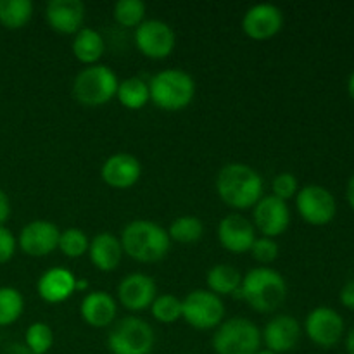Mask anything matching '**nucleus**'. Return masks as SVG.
Returning <instances> with one entry per match:
<instances>
[{
    "label": "nucleus",
    "instance_id": "f704fd0d",
    "mask_svg": "<svg viewBox=\"0 0 354 354\" xmlns=\"http://www.w3.org/2000/svg\"><path fill=\"white\" fill-rule=\"evenodd\" d=\"M17 248V239L14 237L12 232L3 225L0 227V265L10 261L16 254Z\"/></svg>",
    "mask_w": 354,
    "mask_h": 354
},
{
    "label": "nucleus",
    "instance_id": "dca6fc26",
    "mask_svg": "<svg viewBox=\"0 0 354 354\" xmlns=\"http://www.w3.org/2000/svg\"><path fill=\"white\" fill-rule=\"evenodd\" d=\"M156 297H158V286L154 279L145 273H130L118 283V303L135 313L151 308Z\"/></svg>",
    "mask_w": 354,
    "mask_h": 354
},
{
    "label": "nucleus",
    "instance_id": "7ed1b4c3",
    "mask_svg": "<svg viewBox=\"0 0 354 354\" xmlns=\"http://www.w3.org/2000/svg\"><path fill=\"white\" fill-rule=\"evenodd\" d=\"M241 297L258 313H272L287 299V282L270 266H258L242 277Z\"/></svg>",
    "mask_w": 354,
    "mask_h": 354
},
{
    "label": "nucleus",
    "instance_id": "cd10ccee",
    "mask_svg": "<svg viewBox=\"0 0 354 354\" xmlns=\"http://www.w3.org/2000/svg\"><path fill=\"white\" fill-rule=\"evenodd\" d=\"M23 311V294L14 287H0V327H9L16 324Z\"/></svg>",
    "mask_w": 354,
    "mask_h": 354
},
{
    "label": "nucleus",
    "instance_id": "f3484780",
    "mask_svg": "<svg viewBox=\"0 0 354 354\" xmlns=\"http://www.w3.org/2000/svg\"><path fill=\"white\" fill-rule=\"evenodd\" d=\"M301 335V325L292 315H277L261 330V342L268 351L282 354L292 351L299 344Z\"/></svg>",
    "mask_w": 354,
    "mask_h": 354
},
{
    "label": "nucleus",
    "instance_id": "473e14b6",
    "mask_svg": "<svg viewBox=\"0 0 354 354\" xmlns=\"http://www.w3.org/2000/svg\"><path fill=\"white\" fill-rule=\"evenodd\" d=\"M272 190L273 197L287 203L289 199L296 197V194L299 192V183H297V178L292 175V173H280L273 178L272 182Z\"/></svg>",
    "mask_w": 354,
    "mask_h": 354
},
{
    "label": "nucleus",
    "instance_id": "c756f323",
    "mask_svg": "<svg viewBox=\"0 0 354 354\" xmlns=\"http://www.w3.org/2000/svg\"><path fill=\"white\" fill-rule=\"evenodd\" d=\"M24 346L31 354H47L54 346V332L50 325L44 322H35L26 328Z\"/></svg>",
    "mask_w": 354,
    "mask_h": 354
},
{
    "label": "nucleus",
    "instance_id": "f257e3e1",
    "mask_svg": "<svg viewBox=\"0 0 354 354\" xmlns=\"http://www.w3.org/2000/svg\"><path fill=\"white\" fill-rule=\"evenodd\" d=\"M216 192L232 209H249L263 197V178L245 162H228L216 175Z\"/></svg>",
    "mask_w": 354,
    "mask_h": 354
},
{
    "label": "nucleus",
    "instance_id": "5701e85b",
    "mask_svg": "<svg viewBox=\"0 0 354 354\" xmlns=\"http://www.w3.org/2000/svg\"><path fill=\"white\" fill-rule=\"evenodd\" d=\"M73 55L82 64L93 66L100 61L106 52V40L93 28H82L73 38Z\"/></svg>",
    "mask_w": 354,
    "mask_h": 354
},
{
    "label": "nucleus",
    "instance_id": "9d476101",
    "mask_svg": "<svg viewBox=\"0 0 354 354\" xmlns=\"http://www.w3.org/2000/svg\"><path fill=\"white\" fill-rule=\"evenodd\" d=\"M135 45L145 57L161 61L175 50L176 35L165 21L145 19L140 26L135 28Z\"/></svg>",
    "mask_w": 354,
    "mask_h": 354
},
{
    "label": "nucleus",
    "instance_id": "7c9ffc66",
    "mask_svg": "<svg viewBox=\"0 0 354 354\" xmlns=\"http://www.w3.org/2000/svg\"><path fill=\"white\" fill-rule=\"evenodd\" d=\"M151 313L154 320L159 324L171 325L182 318V299L173 294H162L154 299L151 304Z\"/></svg>",
    "mask_w": 354,
    "mask_h": 354
},
{
    "label": "nucleus",
    "instance_id": "f8f14e48",
    "mask_svg": "<svg viewBox=\"0 0 354 354\" xmlns=\"http://www.w3.org/2000/svg\"><path fill=\"white\" fill-rule=\"evenodd\" d=\"M283 28V12L273 3H256L242 17V31L251 40L265 41L277 37Z\"/></svg>",
    "mask_w": 354,
    "mask_h": 354
},
{
    "label": "nucleus",
    "instance_id": "423d86ee",
    "mask_svg": "<svg viewBox=\"0 0 354 354\" xmlns=\"http://www.w3.org/2000/svg\"><path fill=\"white\" fill-rule=\"evenodd\" d=\"M211 344L216 354H254L261 348V330L248 318H228L214 330Z\"/></svg>",
    "mask_w": 354,
    "mask_h": 354
},
{
    "label": "nucleus",
    "instance_id": "58836bf2",
    "mask_svg": "<svg viewBox=\"0 0 354 354\" xmlns=\"http://www.w3.org/2000/svg\"><path fill=\"white\" fill-rule=\"evenodd\" d=\"M346 349H348V354H354V328L349 332L348 339H346Z\"/></svg>",
    "mask_w": 354,
    "mask_h": 354
},
{
    "label": "nucleus",
    "instance_id": "0eeeda50",
    "mask_svg": "<svg viewBox=\"0 0 354 354\" xmlns=\"http://www.w3.org/2000/svg\"><path fill=\"white\" fill-rule=\"evenodd\" d=\"M154 344V328L137 317L121 318L107 334L111 354H151Z\"/></svg>",
    "mask_w": 354,
    "mask_h": 354
},
{
    "label": "nucleus",
    "instance_id": "c85d7f7f",
    "mask_svg": "<svg viewBox=\"0 0 354 354\" xmlns=\"http://www.w3.org/2000/svg\"><path fill=\"white\" fill-rule=\"evenodd\" d=\"M147 7L142 0H120L114 3L113 16L120 26L138 28L145 21Z\"/></svg>",
    "mask_w": 354,
    "mask_h": 354
},
{
    "label": "nucleus",
    "instance_id": "393cba45",
    "mask_svg": "<svg viewBox=\"0 0 354 354\" xmlns=\"http://www.w3.org/2000/svg\"><path fill=\"white\" fill-rule=\"evenodd\" d=\"M116 99L127 109H142L151 100V95H149V82L138 78V76H130V78L121 80L120 85H118Z\"/></svg>",
    "mask_w": 354,
    "mask_h": 354
},
{
    "label": "nucleus",
    "instance_id": "a211bd4d",
    "mask_svg": "<svg viewBox=\"0 0 354 354\" xmlns=\"http://www.w3.org/2000/svg\"><path fill=\"white\" fill-rule=\"evenodd\" d=\"M142 165L135 156L128 152H116L104 161L100 168V178L113 189H130L140 180Z\"/></svg>",
    "mask_w": 354,
    "mask_h": 354
},
{
    "label": "nucleus",
    "instance_id": "412c9836",
    "mask_svg": "<svg viewBox=\"0 0 354 354\" xmlns=\"http://www.w3.org/2000/svg\"><path fill=\"white\" fill-rule=\"evenodd\" d=\"M83 322L93 328H106L114 324L118 315V301L102 290H92L80 304Z\"/></svg>",
    "mask_w": 354,
    "mask_h": 354
},
{
    "label": "nucleus",
    "instance_id": "a878e982",
    "mask_svg": "<svg viewBox=\"0 0 354 354\" xmlns=\"http://www.w3.org/2000/svg\"><path fill=\"white\" fill-rule=\"evenodd\" d=\"M33 17L31 0H0V24L7 30H21Z\"/></svg>",
    "mask_w": 354,
    "mask_h": 354
},
{
    "label": "nucleus",
    "instance_id": "aec40b11",
    "mask_svg": "<svg viewBox=\"0 0 354 354\" xmlns=\"http://www.w3.org/2000/svg\"><path fill=\"white\" fill-rule=\"evenodd\" d=\"M37 292L48 304H61L76 292V277L71 270L54 266L41 273L37 282Z\"/></svg>",
    "mask_w": 354,
    "mask_h": 354
},
{
    "label": "nucleus",
    "instance_id": "ddd939ff",
    "mask_svg": "<svg viewBox=\"0 0 354 354\" xmlns=\"http://www.w3.org/2000/svg\"><path fill=\"white\" fill-rule=\"evenodd\" d=\"M252 221L263 237H280L290 225V209L283 201L273 196H263L252 207Z\"/></svg>",
    "mask_w": 354,
    "mask_h": 354
},
{
    "label": "nucleus",
    "instance_id": "39448f33",
    "mask_svg": "<svg viewBox=\"0 0 354 354\" xmlns=\"http://www.w3.org/2000/svg\"><path fill=\"white\" fill-rule=\"evenodd\" d=\"M118 85L120 80L109 66H86L75 76L73 97L83 106H104L116 97Z\"/></svg>",
    "mask_w": 354,
    "mask_h": 354
},
{
    "label": "nucleus",
    "instance_id": "79ce46f5",
    "mask_svg": "<svg viewBox=\"0 0 354 354\" xmlns=\"http://www.w3.org/2000/svg\"><path fill=\"white\" fill-rule=\"evenodd\" d=\"M254 354H275V353L268 351V349H259V351H258V353H254Z\"/></svg>",
    "mask_w": 354,
    "mask_h": 354
},
{
    "label": "nucleus",
    "instance_id": "e433bc0d",
    "mask_svg": "<svg viewBox=\"0 0 354 354\" xmlns=\"http://www.w3.org/2000/svg\"><path fill=\"white\" fill-rule=\"evenodd\" d=\"M10 216V201L7 197V194L0 189V227L6 225V221Z\"/></svg>",
    "mask_w": 354,
    "mask_h": 354
},
{
    "label": "nucleus",
    "instance_id": "6ab92c4d",
    "mask_svg": "<svg viewBox=\"0 0 354 354\" xmlns=\"http://www.w3.org/2000/svg\"><path fill=\"white\" fill-rule=\"evenodd\" d=\"M45 19L61 35H76L85 21V6L82 0H50L45 6Z\"/></svg>",
    "mask_w": 354,
    "mask_h": 354
},
{
    "label": "nucleus",
    "instance_id": "b1692460",
    "mask_svg": "<svg viewBox=\"0 0 354 354\" xmlns=\"http://www.w3.org/2000/svg\"><path fill=\"white\" fill-rule=\"evenodd\" d=\"M206 283L207 290L216 294L218 297L234 296V294L241 296L242 275L237 268H234L230 265H214L207 272Z\"/></svg>",
    "mask_w": 354,
    "mask_h": 354
},
{
    "label": "nucleus",
    "instance_id": "2f4dec72",
    "mask_svg": "<svg viewBox=\"0 0 354 354\" xmlns=\"http://www.w3.org/2000/svg\"><path fill=\"white\" fill-rule=\"evenodd\" d=\"M90 241L86 234L80 228H66L59 235L57 249L66 256V258H80L85 252H88Z\"/></svg>",
    "mask_w": 354,
    "mask_h": 354
},
{
    "label": "nucleus",
    "instance_id": "4468645a",
    "mask_svg": "<svg viewBox=\"0 0 354 354\" xmlns=\"http://www.w3.org/2000/svg\"><path fill=\"white\" fill-rule=\"evenodd\" d=\"M59 235H61V230L52 221L33 220L21 228L17 245L24 254L44 258L57 249Z\"/></svg>",
    "mask_w": 354,
    "mask_h": 354
},
{
    "label": "nucleus",
    "instance_id": "20e7f679",
    "mask_svg": "<svg viewBox=\"0 0 354 354\" xmlns=\"http://www.w3.org/2000/svg\"><path fill=\"white\" fill-rule=\"evenodd\" d=\"M149 95L161 111L176 113L192 104L196 97V82L183 69H162L149 82Z\"/></svg>",
    "mask_w": 354,
    "mask_h": 354
},
{
    "label": "nucleus",
    "instance_id": "4c0bfd02",
    "mask_svg": "<svg viewBox=\"0 0 354 354\" xmlns=\"http://www.w3.org/2000/svg\"><path fill=\"white\" fill-rule=\"evenodd\" d=\"M346 196H348L349 204H351V207L354 209V175L349 178L348 189H346Z\"/></svg>",
    "mask_w": 354,
    "mask_h": 354
},
{
    "label": "nucleus",
    "instance_id": "a19ab883",
    "mask_svg": "<svg viewBox=\"0 0 354 354\" xmlns=\"http://www.w3.org/2000/svg\"><path fill=\"white\" fill-rule=\"evenodd\" d=\"M348 92H349V95L354 99V71L351 73V76H349V80H348Z\"/></svg>",
    "mask_w": 354,
    "mask_h": 354
},
{
    "label": "nucleus",
    "instance_id": "c9c22d12",
    "mask_svg": "<svg viewBox=\"0 0 354 354\" xmlns=\"http://www.w3.org/2000/svg\"><path fill=\"white\" fill-rule=\"evenodd\" d=\"M341 303L349 310H354V280L346 283L341 289Z\"/></svg>",
    "mask_w": 354,
    "mask_h": 354
},
{
    "label": "nucleus",
    "instance_id": "4be33fe9",
    "mask_svg": "<svg viewBox=\"0 0 354 354\" xmlns=\"http://www.w3.org/2000/svg\"><path fill=\"white\" fill-rule=\"evenodd\" d=\"M123 248H121L120 237L111 232H100L90 241L88 256L92 265L100 272H113L120 266L123 258Z\"/></svg>",
    "mask_w": 354,
    "mask_h": 354
},
{
    "label": "nucleus",
    "instance_id": "6e6552de",
    "mask_svg": "<svg viewBox=\"0 0 354 354\" xmlns=\"http://www.w3.org/2000/svg\"><path fill=\"white\" fill-rule=\"evenodd\" d=\"M182 318L196 330H216L225 318V304L211 290L196 289L182 299Z\"/></svg>",
    "mask_w": 354,
    "mask_h": 354
},
{
    "label": "nucleus",
    "instance_id": "1a4fd4ad",
    "mask_svg": "<svg viewBox=\"0 0 354 354\" xmlns=\"http://www.w3.org/2000/svg\"><path fill=\"white\" fill-rule=\"evenodd\" d=\"M296 207L308 225L324 227L335 216L337 204L334 194L322 185H306L296 194Z\"/></svg>",
    "mask_w": 354,
    "mask_h": 354
},
{
    "label": "nucleus",
    "instance_id": "9b49d317",
    "mask_svg": "<svg viewBox=\"0 0 354 354\" xmlns=\"http://www.w3.org/2000/svg\"><path fill=\"white\" fill-rule=\"evenodd\" d=\"M304 332L313 344L320 348H334L344 334V320L335 310L327 306L315 308L304 322Z\"/></svg>",
    "mask_w": 354,
    "mask_h": 354
},
{
    "label": "nucleus",
    "instance_id": "72a5a7b5",
    "mask_svg": "<svg viewBox=\"0 0 354 354\" xmlns=\"http://www.w3.org/2000/svg\"><path fill=\"white\" fill-rule=\"evenodd\" d=\"M249 252H251L252 258H254L256 261L261 263L263 266H266L279 258V244L275 242V239L256 237L254 244H252L251 251Z\"/></svg>",
    "mask_w": 354,
    "mask_h": 354
},
{
    "label": "nucleus",
    "instance_id": "ea45409f",
    "mask_svg": "<svg viewBox=\"0 0 354 354\" xmlns=\"http://www.w3.org/2000/svg\"><path fill=\"white\" fill-rule=\"evenodd\" d=\"M76 290H88V280L76 279Z\"/></svg>",
    "mask_w": 354,
    "mask_h": 354
},
{
    "label": "nucleus",
    "instance_id": "f03ea898",
    "mask_svg": "<svg viewBox=\"0 0 354 354\" xmlns=\"http://www.w3.org/2000/svg\"><path fill=\"white\" fill-rule=\"evenodd\" d=\"M120 241L124 254L147 265L162 261L171 248L168 230L151 220L130 221L121 232Z\"/></svg>",
    "mask_w": 354,
    "mask_h": 354
},
{
    "label": "nucleus",
    "instance_id": "2eb2a0df",
    "mask_svg": "<svg viewBox=\"0 0 354 354\" xmlns=\"http://www.w3.org/2000/svg\"><path fill=\"white\" fill-rule=\"evenodd\" d=\"M218 242L232 254H244L251 251L256 241V228L251 221L239 213H230L218 223Z\"/></svg>",
    "mask_w": 354,
    "mask_h": 354
},
{
    "label": "nucleus",
    "instance_id": "bb28decb",
    "mask_svg": "<svg viewBox=\"0 0 354 354\" xmlns=\"http://www.w3.org/2000/svg\"><path fill=\"white\" fill-rule=\"evenodd\" d=\"M169 241L178 242V244H194L201 241L204 235V223L199 216L194 214H183L175 218L168 228Z\"/></svg>",
    "mask_w": 354,
    "mask_h": 354
}]
</instances>
